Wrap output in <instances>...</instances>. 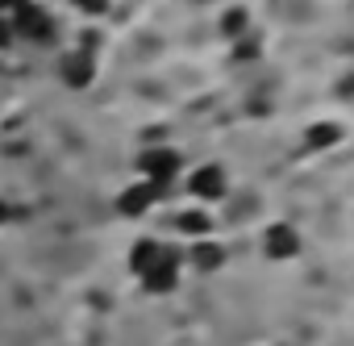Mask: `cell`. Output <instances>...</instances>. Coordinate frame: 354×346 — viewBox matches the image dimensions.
<instances>
[{"instance_id": "30bf717a", "label": "cell", "mask_w": 354, "mask_h": 346, "mask_svg": "<svg viewBox=\"0 0 354 346\" xmlns=\"http://www.w3.org/2000/svg\"><path fill=\"white\" fill-rule=\"evenodd\" d=\"M175 230H180L184 238H192V242H201V238H213V217H209V209H184L180 217H175Z\"/></svg>"}, {"instance_id": "e0dca14e", "label": "cell", "mask_w": 354, "mask_h": 346, "mask_svg": "<svg viewBox=\"0 0 354 346\" xmlns=\"http://www.w3.org/2000/svg\"><path fill=\"white\" fill-rule=\"evenodd\" d=\"M346 92H350V96H354V75H350V80H346Z\"/></svg>"}, {"instance_id": "8992f818", "label": "cell", "mask_w": 354, "mask_h": 346, "mask_svg": "<svg viewBox=\"0 0 354 346\" xmlns=\"http://www.w3.org/2000/svg\"><path fill=\"white\" fill-rule=\"evenodd\" d=\"M162 197H167L162 188H154V184H146V180H133L125 192H117V213H121V217H146Z\"/></svg>"}, {"instance_id": "6da1fadb", "label": "cell", "mask_w": 354, "mask_h": 346, "mask_svg": "<svg viewBox=\"0 0 354 346\" xmlns=\"http://www.w3.org/2000/svg\"><path fill=\"white\" fill-rule=\"evenodd\" d=\"M180 171H184V154L175 150V146H150L138 154V176L154 188H171L175 180H180Z\"/></svg>"}, {"instance_id": "7a4b0ae2", "label": "cell", "mask_w": 354, "mask_h": 346, "mask_svg": "<svg viewBox=\"0 0 354 346\" xmlns=\"http://www.w3.org/2000/svg\"><path fill=\"white\" fill-rule=\"evenodd\" d=\"M188 197L205 209V205H217V201H225L230 197V176H225V167L221 163H201L192 176H188Z\"/></svg>"}, {"instance_id": "7c38bea8", "label": "cell", "mask_w": 354, "mask_h": 346, "mask_svg": "<svg viewBox=\"0 0 354 346\" xmlns=\"http://www.w3.org/2000/svg\"><path fill=\"white\" fill-rule=\"evenodd\" d=\"M246 30H250V13L238 5V9H230L225 17H221V34L225 38H234V42H242L246 38Z\"/></svg>"}, {"instance_id": "3957f363", "label": "cell", "mask_w": 354, "mask_h": 346, "mask_svg": "<svg viewBox=\"0 0 354 346\" xmlns=\"http://www.w3.org/2000/svg\"><path fill=\"white\" fill-rule=\"evenodd\" d=\"M180 275H184V251L162 246L158 263H154V267L142 275V288H146L150 296H167V292H175V288H180Z\"/></svg>"}, {"instance_id": "2e32d148", "label": "cell", "mask_w": 354, "mask_h": 346, "mask_svg": "<svg viewBox=\"0 0 354 346\" xmlns=\"http://www.w3.org/2000/svg\"><path fill=\"white\" fill-rule=\"evenodd\" d=\"M17 5H21V0H0V17H9V13H13Z\"/></svg>"}, {"instance_id": "8fae6325", "label": "cell", "mask_w": 354, "mask_h": 346, "mask_svg": "<svg viewBox=\"0 0 354 346\" xmlns=\"http://www.w3.org/2000/svg\"><path fill=\"white\" fill-rule=\"evenodd\" d=\"M158 255H162V242H158V238H138V242L129 246V271L142 280V275L158 263Z\"/></svg>"}, {"instance_id": "5b68a950", "label": "cell", "mask_w": 354, "mask_h": 346, "mask_svg": "<svg viewBox=\"0 0 354 346\" xmlns=\"http://www.w3.org/2000/svg\"><path fill=\"white\" fill-rule=\"evenodd\" d=\"M300 251H304V238H300V230L292 221H267L263 226V255L271 263H288Z\"/></svg>"}, {"instance_id": "52a82bcc", "label": "cell", "mask_w": 354, "mask_h": 346, "mask_svg": "<svg viewBox=\"0 0 354 346\" xmlns=\"http://www.w3.org/2000/svg\"><path fill=\"white\" fill-rule=\"evenodd\" d=\"M230 263V251L217 242V238H201V242H192L188 251H184V267H192V271H201V275H213V271H221Z\"/></svg>"}, {"instance_id": "9c48e42d", "label": "cell", "mask_w": 354, "mask_h": 346, "mask_svg": "<svg viewBox=\"0 0 354 346\" xmlns=\"http://www.w3.org/2000/svg\"><path fill=\"white\" fill-rule=\"evenodd\" d=\"M63 80H67L71 88H88V84L96 80V59H92V55H84V51L63 55Z\"/></svg>"}, {"instance_id": "4fadbf2b", "label": "cell", "mask_w": 354, "mask_h": 346, "mask_svg": "<svg viewBox=\"0 0 354 346\" xmlns=\"http://www.w3.org/2000/svg\"><path fill=\"white\" fill-rule=\"evenodd\" d=\"M254 55H259V42H254V38H242V42H234V59H238V63H250Z\"/></svg>"}, {"instance_id": "9a60e30c", "label": "cell", "mask_w": 354, "mask_h": 346, "mask_svg": "<svg viewBox=\"0 0 354 346\" xmlns=\"http://www.w3.org/2000/svg\"><path fill=\"white\" fill-rule=\"evenodd\" d=\"M13 42V26H9V17H0V51H5Z\"/></svg>"}, {"instance_id": "ba28073f", "label": "cell", "mask_w": 354, "mask_h": 346, "mask_svg": "<svg viewBox=\"0 0 354 346\" xmlns=\"http://www.w3.org/2000/svg\"><path fill=\"white\" fill-rule=\"evenodd\" d=\"M342 125L337 121H313V125H304V138H300V150L304 154H325V150H333V146H342Z\"/></svg>"}, {"instance_id": "277c9868", "label": "cell", "mask_w": 354, "mask_h": 346, "mask_svg": "<svg viewBox=\"0 0 354 346\" xmlns=\"http://www.w3.org/2000/svg\"><path fill=\"white\" fill-rule=\"evenodd\" d=\"M9 26H13V38H26V42H50L55 26H50V13L34 0H21V5L9 13Z\"/></svg>"}, {"instance_id": "5bb4252c", "label": "cell", "mask_w": 354, "mask_h": 346, "mask_svg": "<svg viewBox=\"0 0 354 346\" xmlns=\"http://www.w3.org/2000/svg\"><path fill=\"white\" fill-rule=\"evenodd\" d=\"M109 5H113V0H75V9H84L88 17H100V13H109Z\"/></svg>"}]
</instances>
